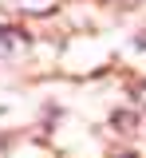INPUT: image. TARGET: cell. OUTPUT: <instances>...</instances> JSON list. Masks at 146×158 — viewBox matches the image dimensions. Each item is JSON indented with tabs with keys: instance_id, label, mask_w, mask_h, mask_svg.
<instances>
[{
	"instance_id": "1",
	"label": "cell",
	"mask_w": 146,
	"mask_h": 158,
	"mask_svg": "<svg viewBox=\"0 0 146 158\" xmlns=\"http://www.w3.org/2000/svg\"><path fill=\"white\" fill-rule=\"evenodd\" d=\"M24 48H28V36H20V32H12V28L0 24V56L12 59V56H20Z\"/></svg>"
}]
</instances>
